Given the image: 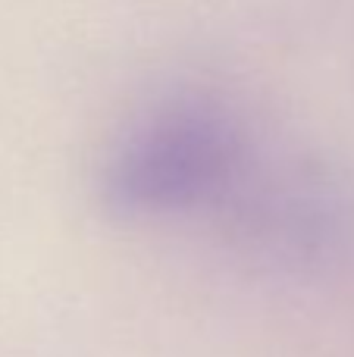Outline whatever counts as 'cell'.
<instances>
[{"label":"cell","mask_w":354,"mask_h":357,"mask_svg":"<svg viewBox=\"0 0 354 357\" xmlns=\"http://www.w3.org/2000/svg\"><path fill=\"white\" fill-rule=\"evenodd\" d=\"M245 167V132L220 100L176 94L132 119L100 167V197L123 216H173L220 201Z\"/></svg>","instance_id":"cell-1"}]
</instances>
